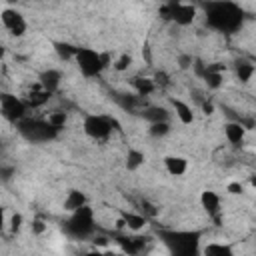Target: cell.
Returning a JSON list of instances; mask_svg holds the SVG:
<instances>
[{
	"mask_svg": "<svg viewBox=\"0 0 256 256\" xmlns=\"http://www.w3.org/2000/svg\"><path fill=\"white\" fill-rule=\"evenodd\" d=\"M200 202H202V206H204V210L208 212V214H216V212L220 210V198L216 196V192H212V190L202 192Z\"/></svg>",
	"mask_w": 256,
	"mask_h": 256,
	"instance_id": "obj_12",
	"label": "cell"
},
{
	"mask_svg": "<svg viewBox=\"0 0 256 256\" xmlns=\"http://www.w3.org/2000/svg\"><path fill=\"white\" fill-rule=\"evenodd\" d=\"M18 132L30 142H48V140L56 138V134H58V130L48 120L42 122V120H32L26 116L18 120Z\"/></svg>",
	"mask_w": 256,
	"mask_h": 256,
	"instance_id": "obj_2",
	"label": "cell"
},
{
	"mask_svg": "<svg viewBox=\"0 0 256 256\" xmlns=\"http://www.w3.org/2000/svg\"><path fill=\"white\" fill-rule=\"evenodd\" d=\"M82 204H86V198H84L82 192H78V190H70V192H68V196H66V200H64V210L72 212V210L80 208Z\"/></svg>",
	"mask_w": 256,
	"mask_h": 256,
	"instance_id": "obj_16",
	"label": "cell"
},
{
	"mask_svg": "<svg viewBox=\"0 0 256 256\" xmlns=\"http://www.w3.org/2000/svg\"><path fill=\"white\" fill-rule=\"evenodd\" d=\"M172 4V20L180 26H188L194 22V16H196V8L190 6V4Z\"/></svg>",
	"mask_w": 256,
	"mask_h": 256,
	"instance_id": "obj_9",
	"label": "cell"
},
{
	"mask_svg": "<svg viewBox=\"0 0 256 256\" xmlns=\"http://www.w3.org/2000/svg\"><path fill=\"white\" fill-rule=\"evenodd\" d=\"M172 106H174V110H176V116L180 118L182 124H192L194 122V112H192V108L188 104H184L182 100H172Z\"/></svg>",
	"mask_w": 256,
	"mask_h": 256,
	"instance_id": "obj_14",
	"label": "cell"
},
{
	"mask_svg": "<svg viewBox=\"0 0 256 256\" xmlns=\"http://www.w3.org/2000/svg\"><path fill=\"white\" fill-rule=\"evenodd\" d=\"M98 56H100V64H102V68H106V66H110V54H106V52H98Z\"/></svg>",
	"mask_w": 256,
	"mask_h": 256,
	"instance_id": "obj_37",
	"label": "cell"
},
{
	"mask_svg": "<svg viewBox=\"0 0 256 256\" xmlns=\"http://www.w3.org/2000/svg\"><path fill=\"white\" fill-rule=\"evenodd\" d=\"M0 106H2V114L10 120V122H18L20 118L26 116V106L24 102L16 98L14 94L8 92H0Z\"/></svg>",
	"mask_w": 256,
	"mask_h": 256,
	"instance_id": "obj_7",
	"label": "cell"
},
{
	"mask_svg": "<svg viewBox=\"0 0 256 256\" xmlns=\"http://www.w3.org/2000/svg\"><path fill=\"white\" fill-rule=\"evenodd\" d=\"M142 162H144V154L140 150H130V152H128V156H126V168L128 170H136Z\"/></svg>",
	"mask_w": 256,
	"mask_h": 256,
	"instance_id": "obj_24",
	"label": "cell"
},
{
	"mask_svg": "<svg viewBox=\"0 0 256 256\" xmlns=\"http://www.w3.org/2000/svg\"><path fill=\"white\" fill-rule=\"evenodd\" d=\"M50 94H52V92H48V90H44V88H42V90L30 92V94L26 96V100H22V102H24V106H26V108H30V106H32V108H36V106H42L44 102H48Z\"/></svg>",
	"mask_w": 256,
	"mask_h": 256,
	"instance_id": "obj_15",
	"label": "cell"
},
{
	"mask_svg": "<svg viewBox=\"0 0 256 256\" xmlns=\"http://www.w3.org/2000/svg\"><path fill=\"white\" fill-rule=\"evenodd\" d=\"M132 84H134V88H136V92L140 96H146V94L154 92V86H156L152 78H134Z\"/></svg>",
	"mask_w": 256,
	"mask_h": 256,
	"instance_id": "obj_20",
	"label": "cell"
},
{
	"mask_svg": "<svg viewBox=\"0 0 256 256\" xmlns=\"http://www.w3.org/2000/svg\"><path fill=\"white\" fill-rule=\"evenodd\" d=\"M206 256H232V248L224 246V244H208L204 248Z\"/></svg>",
	"mask_w": 256,
	"mask_h": 256,
	"instance_id": "obj_22",
	"label": "cell"
},
{
	"mask_svg": "<svg viewBox=\"0 0 256 256\" xmlns=\"http://www.w3.org/2000/svg\"><path fill=\"white\" fill-rule=\"evenodd\" d=\"M60 84V72L58 70H44L40 74V86L48 90V92H54Z\"/></svg>",
	"mask_w": 256,
	"mask_h": 256,
	"instance_id": "obj_13",
	"label": "cell"
},
{
	"mask_svg": "<svg viewBox=\"0 0 256 256\" xmlns=\"http://www.w3.org/2000/svg\"><path fill=\"white\" fill-rule=\"evenodd\" d=\"M54 50H56V54H58L62 60H70V58H74L76 52H78V48L72 46V44H68V42H54Z\"/></svg>",
	"mask_w": 256,
	"mask_h": 256,
	"instance_id": "obj_19",
	"label": "cell"
},
{
	"mask_svg": "<svg viewBox=\"0 0 256 256\" xmlns=\"http://www.w3.org/2000/svg\"><path fill=\"white\" fill-rule=\"evenodd\" d=\"M204 80L208 84V88H220L222 74L220 72H204Z\"/></svg>",
	"mask_w": 256,
	"mask_h": 256,
	"instance_id": "obj_27",
	"label": "cell"
},
{
	"mask_svg": "<svg viewBox=\"0 0 256 256\" xmlns=\"http://www.w3.org/2000/svg\"><path fill=\"white\" fill-rule=\"evenodd\" d=\"M142 116L148 120V122H160V120H168V112L164 108H156V106H152V108H146L142 112Z\"/></svg>",
	"mask_w": 256,
	"mask_h": 256,
	"instance_id": "obj_21",
	"label": "cell"
},
{
	"mask_svg": "<svg viewBox=\"0 0 256 256\" xmlns=\"http://www.w3.org/2000/svg\"><path fill=\"white\" fill-rule=\"evenodd\" d=\"M0 18H2V24L10 30L12 36H22L26 32V22H24V18L20 16V12L8 8V10L2 12V16H0Z\"/></svg>",
	"mask_w": 256,
	"mask_h": 256,
	"instance_id": "obj_8",
	"label": "cell"
},
{
	"mask_svg": "<svg viewBox=\"0 0 256 256\" xmlns=\"http://www.w3.org/2000/svg\"><path fill=\"white\" fill-rule=\"evenodd\" d=\"M206 22L222 32H234L242 24V10L232 2H210L206 6Z\"/></svg>",
	"mask_w": 256,
	"mask_h": 256,
	"instance_id": "obj_1",
	"label": "cell"
},
{
	"mask_svg": "<svg viewBox=\"0 0 256 256\" xmlns=\"http://www.w3.org/2000/svg\"><path fill=\"white\" fill-rule=\"evenodd\" d=\"M32 230H34L36 234H42V232H44V230H46V224H44V222H42L40 218H36V220L32 222Z\"/></svg>",
	"mask_w": 256,
	"mask_h": 256,
	"instance_id": "obj_36",
	"label": "cell"
},
{
	"mask_svg": "<svg viewBox=\"0 0 256 256\" xmlns=\"http://www.w3.org/2000/svg\"><path fill=\"white\" fill-rule=\"evenodd\" d=\"M112 126H116V122L112 118L106 116H88L84 120V132H86L90 138L102 140L112 132Z\"/></svg>",
	"mask_w": 256,
	"mask_h": 256,
	"instance_id": "obj_6",
	"label": "cell"
},
{
	"mask_svg": "<svg viewBox=\"0 0 256 256\" xmlns=\"http://www.w3.org/2000/svg\"><path fill=\"white\" fill-rule=\"evenodd\" d=\"M142 208H144V216H156L158 214V208L150 202H146V200L142 202Z\"/></svg>",
	"mask_w": 256,
	"mask_h": 256,
	"instance_id": "obj_30",
	"label": "cell"
},
{
	"mask_svg": "<svg viewBox=\"0 0 256 256\" xmlns=\"http://www.w3.org/2000/svg\"><path fill=\"white\" fill-rule=\"evenodd\" d=\"M66 232L74 238H86L88 234L94 232V214L92 208L82 204L80 208L72 210V216L66 222Z\"/></svg>",
	"mask_w": 256,
	"mask_h": 256,
	"instance_id": "obj_3",
	"label": "cell"
},
{
	"mask_svg": "<svg viewBox=\"0 0 256 256\" xmlns=\"http://www.w3.org/2000/svg\"><path fill=\"white\" fill-rule=\"evenodd\" d=\"M12 174H14L12 166H2V168H0V180H10Z\"/></svg>",
	"mask_w": 256,
	"mask_h": 256,
	"instance_id": "obj_31",
	"label": "cell"
},
{
	"mask_svg": "<svg viewBox=\"0 0 256 256\" xmlns=\"http://www.w3.org/2000/svg\"><path fill=\"white\" fill-rule=\"evenodd\" d=\"M200 104H202V110H204L206 114H212V110H214V106H212V102H206V100H202Z\"/></svg>",
	"mask_w": 256,
	"mask_h": 256,
	"instance_id": "obj_38",
	"label": "cell"
},
{
	"mask_svg": "<svg viewBox=\"0 0 256 256\" xmlns=\"http://www.w3.org/2000/svg\"><path fill=\"white\" fill-rule=\"evenodd\" d=\"M170 132V124L168 120H160V122H150V134L154 138H160V136H166Z\"/></svg>",
	"mask_w": 256,
	"mask_h": 256,
	"instance_id": "obj_23",
	"label": "cell"
},
{
	"mask_svg": "<svg viewBox=\"0 0 256 256\" xmlns=\"http://www.w3.org/2000/svg\"><path fill=\"white\" fill-rule=\"evenodd\" d=\"M162 240L176 254H192L198 248L200 232H162Z\"/></svg>",
	"mask_w": 256,
	"mask_h": 256,
	"instance_id": "obj_4",
	"label": "cell"
},
{
	"mask_svg": "<svg viewBox=\"0 0 256 256\" xmlns=\"http://www.w3.org/2000/svg\"><path fill=\"white\" fill-rule=\"evenodd\" d=\"M236 74L240 78V82H248L254 74V66L248 62H238V66H236Z\"/></svg>",
	"mask_w": 256,
	"mask_h": 256,
	"instance_id": "obj_25",
	"label": "cell"
},
{
	"mask_svg": "<svg viewBox=\"0 0 256 256\" xmlns=\"http://www.w3.org/2000/svg\"><path fill=\"white\" fill-rule=\"evenodd\" d=\"M130 64H132V56H130V54H122V56L114 62V68H116L118 72H124L128 66H130Z\"/></svg>",
	"mask_w": 256,
	"mask_h": 256,
	"instance_id": "obj_29",
	"label": "cell"
},
{
	"mask_svg": "<svg viewBox=\"0 0 256 256\" xmlns=\"http://www.w3.org/2000/svg\"><path fill=\"white\" fill-rule=\"evenodd\" d=\"M164 164H166V170L172 176H182L186 172V168H188V162L182 156H166Z\"/></svg>",
	"mask_w": 256,
	"mask_h": 256,
	"instance_id": "obj_11",
	"label": "cell"
},
{
	"mask_svg": "<svg viewBox=\"0 0 256 256\" xmlns=\"http://www.w3.org/2000/svg\"><path fill=\"white\" fill-rule=\"evenodd\" d=\"M122 218H124L126 226L130 228V230H140V228L146 226V216H142V214H134V212H124Z\"/></svg>",
	"mask_w": 256,
	"mask_h": 256,
	"instance_id": "obj_18",
	"label": "cell"
},
{
	"mask_svg": "<svg viewBox=\"0 0 256 256\" xmlns=\"http://www.w3.org/2000/svg\"><path fill=\"white\" fill-rule=\"evenodd\" d=\"M178 64H180V68H182V70L190 68V66H192V56H186V54H182V56L178 58Z\"/></svg>",
	"mask_w": 256,
	"mask_h": 256,
	"instance_id": "obj_35",
	"label": "cell"
},
{
	"mask_svg": "<svg viewBox=\"0 0 256 256\" xmlns=\"http://www.w3.org/2000/svg\"><path fill=\"white\" fill-rule=\"evenodd\" d=\"M48 122L56 128V130H60V128L66 124V114H64V112H52V114L48 116Z\"/></svg>",
	"mask_w": 256,
	"mask_h": 256,
	"instance_id": "obj_28",
	"label": "cell"
},
{
	"mask_svg": "<svg viewBox=\"0 0 256 256\" xmlns=\"http://www.w3.org/2000/svg\"><path fill=\"white\" fill-rule=\"evenodd\" d=\"M76 62H78V68L84 76H96L100 74L104 68H102V64H100V56L98 52L90 50V48H78L76 52Z\"/></svg>",
	"mask_w": 256,
	"mask_h": 256,
	"instance_id": "obj_5",
	"label": "cell"
},
{
	"mask_svg": "<svg viewBox=\"0 0 256 256\" xmlns=\"http://www.w3.org/2000/svg\"><path fill=\"white\" fill-rule=\"evenodd\" d=\"M144 240H146V238H138V236H134V238H118V242L122 244V250L128 252V254L140 252L142 246H144Z\"/></svg>",
	"mask_w": 256,
	"mask_h": 256,
	"instance_id": "obj_17",
	"label": "cell"
},
{
	"mask_svg": "<svg viewBox=\"0 0 256 256\" xmlns=\"http://www.w3.org/2000/svg\"><path fill=\"white\" fill-rule=\"evenodd\" d=\"M152 80H154V84H160V86H166V84H168V74H166V72H156V76H154Z\"/></svg>",
	"mask_w": 256,
	"mask_h": 256,
	"instance_id": "obj_34",
	"label": "cell"
},
{
	"mask_svg": "<svg viewBox=\"0 0 256 256\" xmlns=\"http://www.w3.org/2000/svg\"><path fill=\"white\" fill-rule=\"evenodd\" d=\"M2 226H4V210L0 208V230H2Z\"/></svg>",
	"mask_w": 256,
	"mask_h": 256,
	"instance_id": "obj_39",
	"label": "cell"
},
{
	"mask_svg": "<svg viewBox=\"0 0 256 256\" xmlns=\"http://www.w3.org/2000/svg\"><path fill=\"white\" fill-rule=\"evenodd\" d=\"M6 2H8V4H16V2H18V0H6Z\"/></svg>",
	"mask_w": 256,
	"mask_h": 256,
	"instance_id": "obj_41",
	"label": "cell"
},
{
	"mask_svg": "<svg viewBox=\"0 0 256 256\" xmlns=\"http://www.w3.org/2000/svg\"><path fill=\"white\" fill-rule=\"evenodd\" d=\"M116 102L122 106V108H126V110H134L138 98H136V96H130V94H118V96H116Z\"/></svg>",
	"mask_w": 256,
	"mask_h": 256,
	"instance_id": "obj_26",
	"label": "cell"
},
{
	"mask_svg": "<svg viewBox=\"0 0 256 256\" xmlns=\"http://www.w3.org/2000/svg\"><path fill=\"white\" fill-rule=\"evenodd\" d=\"M2 58H4V48L0 46V60H2Z\"/></svg>",
	"mask_w": 256,
	"mask_h": 256,
	"instance_id": "obj_40",
	"label": "cell"
},
{
	"mask_svg": "<svg viewBox=\"0 0 256 256\" xmlns=\"http://www.w3.org/2000/svg\"><path fill=\"white\" fill-rule=\"evenodd\" d=\"M224 134H226L228 142L240 144V142L244 140V134H246V126H244L240 120H236V122H226V124H224Z\"/></svg>",
	"mask_w": 256,
	"mask_h": 256,
	"instance_id": "obj_10",
	"label": "cell"
},
{
	"mask_svg": "<svg viewBox=\"0 0 256 256\" xmlns=\"http://www.w3.org/2000/svg\"><path fill=\"white\" fill-rule=\"evenodd\" d=\"M20 226H22V216H20V214H14V216L10 218V230L16 232V230H20Z\"/></svg>",
	"mask_w": 256,
	"mask_h": 256,
	"instance_id": "obj_33",
	"label": "cell"
},
{
	"mask_svg": "<svg viewBox=\"0 0 256 256\" xmlns=\"http://www.w3.org/2000/svg\"><path fill=\"white\" fill-rule=\"evenodd\" d=\"M226 190L230 192V194H242V192H244V186H242L240 182H230Z\"/></svg>",
	"mask_w": 256,
	"mask_h": 256,
	"instance_id": "obj_32",
	"label": "cell"
}]
</instances>
